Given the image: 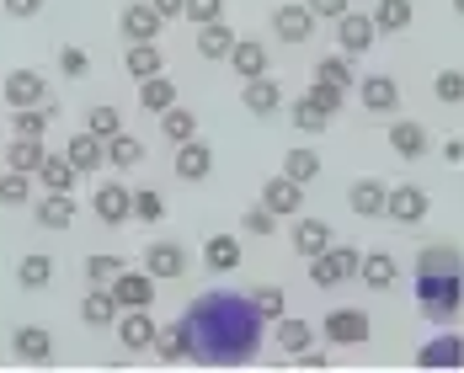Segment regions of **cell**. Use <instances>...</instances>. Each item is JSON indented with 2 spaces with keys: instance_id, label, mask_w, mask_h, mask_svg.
Instances as JSON below:
<instances>
[{
  "instance_id": "cell-1",
  "label": "cell",
  "mask_w": 464,
  "mask_h": 373,
  "mask_svg": "<svg viewBox=\"0 0 464 373\" xmlns=\"http://www.w3.org/2000/svg\"><path fill=\"white\" fill-rule=\"evenodd\" d=\"M182 326H187V341H192V358L187 363L240 368V363L256 358L267 320H262V310H256L251 293H240V288H208V293H198L187 304Z\"/></svg>"
},
{
  "instance_id": "cell-2",
  "label": "cell",
  "mask_w": 464,
  "mask_h": 373,
  "mask_svg": "<svg viewBox=\"0 0 464 373\" xmlns=\"http://www.w3.org/2000/svg\"><path fill=\"white\" fill-rule=\"evenodd\" d=\"M417 304L427 320L449 326L464 310V273H427V278H417Z\"/></svg>"
},
{
  "instance_id": "cell-3",
  "label": "cell",
  "mask_w": 464,
  "mask_h": 373,
  "mask_svg": "<svg viewBox=\"0 0 464 373\" xmlns=\"http://www.w3.org/2000/svg\"><path fill=\"white\" fill-rule=\"evenodd\" d=\"M358 262H363L358 245H347V240L336 245V240H331L321 256H310V282H315V288H342L347 278H358Z\"/></svg>"
},
{
  "instance_id": "cell-4",
  "label": "cell",
  "mask_w": 464,
  "mask_h": 373,
  "mask_svg": "<svg viewBox=\"0 0 464 373\" xmlns=\"http://www.w3.org/2000/svg\"><path fill=\"white\" fill-rule=\"evenodd\" d=\"M321 336L331 341V347H363L373 336V320L369 310H358V304H342V310H331L321 320Z\"/></svg>"
},
{
  "instance_id": "cell-5",
  "label": "cell",
  "mask_w": 464,
  "mask_h": 373,
  "mask_svg": "<svg viewBox=\"0 0 464 373\" xmlns=\"http://www.w3.org/2000/svg\"><path fill=\"white\" fill-rule=\"evenodd\" d=\"M432 214V197H427V186L417 182H401L384 192V219H395V225H421Z\"/></svg>"
},
{
  "instance_id": "cell-6",
  "label": "cell",
  "mask_w": 464,
  "mask_h": 373,
  "mask_svg": "<svg viewBox=\"0 0 464 373\" xmlns=\"http://www.w3.org/2000/svg\"><path fill=\"white\" fill-rule=\"evenodd\" d=\"M187 267H192V262H187L182 240H150V245H144V273L155 282H177Z\"/></svg>"
},
{
  "instance_id": "cell-7",
  "label": "cell",
  "mask_w": 464,
  "mask_h": 373,
  "mask_svg": "<svg viewBox=\"0 0 464 373\" xmlns=\"http://www.w3.org/2000/svg\"><path fill=\"white\" fill-rule=\"evenodd\" d=\"M118 27H123V38H129V43H160L166 16H160L150 0H129V5H123V16H118Z\"/></svg>"
},
{
  "instance_id": "cell-8",
  "label": "cell",
  "mask_w": 464,
  "mask_h": 373,
  "mask_svg": "<svg viewBox=\"0 0 464 373\" xmlns=\"http://www.w3.org/2000/svg\"><path fill=\"white\" fill-rule=\"evenodd\" d=\"M92 214L102 219V225H112V230L129 225V219H134V192H129L123 182H102L92 192Z\"/></svg>"
},
{
  "instance_id": "cell-9",
  "label": "cell",
  "mask_w": 464,
  "mask_h": 373,
  "mask_svg": "<svg viewBox=\"0 0 464 373\" xmlns=\"http://www.w3.org/2000/svg\"><path fill=\"white\" fill-rule=\"evenodd\" d=\"M373 38H379V33H373L369 11H353V5H347V11L336 16V48H342V53H353V59H358V53H369V48H373Z\"/></svg>"
},
{
  "instance_id": "cell-10",
  "label": "cell",
  "mask_w": 464,
  "mask_h": 373,
  "mask_svg": "<svg viewBox=\"0 0 464 373\" xmlns=\"http://www.w3.org/2000/svg\"><path fill=\"white\" fill-rule=\"evenodd\" d=\"M273 38L288 43V48H299V43H310V38H315V16H310V5H304V0L273 11Z\"/></svg>"
},
{
  "instance_id": "cell-11",
  "label": "cell",
  "mask_w": 464,
  "mask_h": 373,
  "mask_svg": "<svg viewBox=\"0 0 464 373\" xmlns=\"http://www.w3.org/2000/svg\"><path fill=\"white\" fill-rule=\"evenodd\" d=\"M358 101L369 107L373 118H395V112H401V86H395V75H363V81H358Z\"/></svg>"
},
{
  "instance_id": "cell-12",
  "label": "cell",
  "mask_w": 464,
  "mask_h": 373,
  "mask_svg": "<svg viewBox=\"0 0 464 373\" xmlns=\"http://www.w3.org/2000/svg\"><path fill=\"white\" fill-rule=\"evenodd\" d=\"M107 288H112V299H118L123 310H150V304H155V278H150L144 267H140V273H134V267H123Z\"/></svg>"
},
{
  "instance_id": "cell-13",
  "label": "cell",
  "mask_w": 464,
  "mask_h": 373,
  "mask_svg": "<svg viewBox=\"0 0 464 373\" xmlns=\"http://www.w3.org/2000/svg\"><path fill=\"white\" fill-rule=\"evenodd\" d=\"M44 91H48V81L38 70H11V75L0 81V96H5L11 112H16V107H44Z\"/></svg>"
},
{
  "instance_id": "cell-14",
  "label": "cell",
  "mask_w": 464,
  "mask_h": 373,
  "mask_svg": "<svg viewBox=\"0 0 464 373\" xmlns=\"http://www.w3.org/2000/svg\"><path fill=\"white\" fill-rule=\"evenodd\" d=\"M11 352L27 363V368H48L53 363V336L44 326H16L11 330Z\"/></svg>"
},
{
  "instance_id": "cell-15",
  "label": "cell",
  "mask_w": 464,
  "mask_h": 373,
  "mask_svg": "<svg viewBox=\"0 0 464 373\" xmlns=\"http://www.w3.org/2000/svg\"><path fill=\"white\" fill-rule=\"evenodd\" d=\"M262 208H273L278 219H299V208H304V182H294V177H267Z\"/></svg>"
},
{
  "instance_id": "cell-16",
  "label": "cell",
  "mask_w": 464,
  "mask_h": 373,
  "mask_svg": "<svg viewBox=\"0 0 464 373\" xmlns=\"http://www.w3.org/2000/svg\"><path fill=\"white\" fill-rule=\"evenodd\" d=\"M171 171H177L182 182H208V177H214V149L192 134L187 144H177V166H171Z\"/></svg>"
},
{
  "instance_id": "cell-17",
  "label": "cell",
  "mask_w": 464,
  "mask_h": 373,
  "mask_svg": "<svg viewBox=\"0 0 464 373\" xmlns=\"http://www.w3.org/2000/svg\"><path fill=\"white\" fill-rule=\"evenodd\" d=\"M64 160H70L81 177H96V171L107 166V144L96 139V134H86V129H81V134H70V144H64Z\"/></svg>"
},
{
  "instance_id": "cell-18",
  "label": "cell",
  "mask_w": 464,
  "mask_h": 373,
  "mask_svg": "<svg viewBox=\"0 0 464 373\" xmlns=\"http://www.w3.org/2000/svg\"><path fill=\"white\" fill-rule=\"evenodd\" d=\"M417 368H464V336H454V330L432 336L417 352Z\"/></svg>"
},
{
  "instance_id": "cell-19",
  "label": "cell",
  "mask_w": 464,
  "mask_h": 373,
  "mask_svg": "<svg viewBox=\"0 0 464 373\" xmlns=\"http://www.w3.org/2000/svg\"><path fill=\"white\" fill-rule=\"evenodd\" d=\"M240 107L251 112V118H273L283 107V86L273 75H256V81H246V91H240Z\"/></svg>"
},
{
  "instance_id": "cell-20",
  "label": "cell",
  "mask_w": 464,
  "mask_h": 373,
  "mask_svg": "<svg viewBox=\"0 0 464 373\" xmlns=\"http://www.w3.org/2000/svg\"><path fill=\"white\" fill-rule=\"evenodd\" d=\"M390 149H395L401 160H421V155L432 149V134H427L421 123H411V118H395V123H390Z\"/></svg>"
},
{
  "instance_id": "cell-21",
  "label": "cell",
  "mask_w": 464,
  "mask_h": 373,
  "mask_svg": "<svg viewBox=\"0 0 464 373\" xmlns=\"http://www.w3.org/2000/svg\"><path fill=\"white\" fill-rule=\"evenodd\" d=\"M155 320H150V310H118V341L129 347V352H144V347H155Z\"/></svg>"
},
{
  "instance_id": "cell-22",
  "label": "cell",
  "mask_w": 464,
  "mask_h": 373,
  "mask_svg": "<svg viewBox=\"0 0 464 373\" xmlns=\"http://www.w3.org/2000/svg\"><path fill=\"white\" fill-rule=\"evenodd\" d=\"M118 299H112V288H102V282H92L86 288V304H81V320L92 330H107V326H118Z\"/></svg>"
},
{
  "instance_id": "cell-23",
  "label": "cell",
  "mask_w": 464,
  "mask_h": 373,
  "mask_svg": "<svg viewBox=\"0 0 464 373\" xmlns=\"http://www.w3.org/2000/svg\"><path fill=\"white\" fill-rule=\"evenodd\" d=\"M33 219H38L44 230H70V225H75V197H70V192H44V197L33 203Z\"/></svg>"
},
{
  "instance_id": "cell-24",
  "label": "cell",
  "mask_w": 464,
  "mask_h": 373,
  "mask_svg": "<svg viewBox=\"0 0 464 373\" xmlns=\"http://www.w3.org/2000/svg\"><path fill=\"white\" fill-rule=\"evenodd\" d=\"M384 192L390 186L379 182V177H358V182L347 186V203H353L358 219H384Z\"/></svg>"
},
{
  "instance_id": "cell-25",
  "label": "cell",
  "mask_w": 464,
  "mask_h": 373,
  "mask_svg": "<svg viewBox=\"0 0 464 373\" xmlns=\"http://www.w3.org/2000/svg\"><path fill=\"white\" fill-rule=\"evenodd\" d=\"M331 240H336L331 219H299V225H294V256H299V262H310V256H321Z\"/></svg>"
},
{
  "instance_id": "cell-26",
  "label": "cell",
  "mask_w": 464,
  "mask_h": 373,
  "mask_svg": "<svg viewBox=\"0 0 464 373\" xmlns=\"http://www.w3.org/2000/svg\"><path fill=\"white\" fill-rule=\"evenodd\" d=\"M267 64H273V53L256 43V38H235L230 48V70L240 81H256V75H267Z\"/></svg>"
},
{
  "instance_id": "cell-27",
  "label": "cell",
  "mask_w": 464,
  "mask_h": 373,
  "mask_svg": "<svg viewBox=\"0 0 464 373\" xmlns=\"http://www.w3.org/2000/svg\"><path fill=\"white\" fill-rule=\"evenodd\" d=\"M240 256H246V251H240V234H208V240H203V267H208V273H235Z\"/></svg>"
},
{
  "instance_id": "cell-28",
  "label": "cell",
  "mask_w": 464,
  "mask_h": 373,
  "mask_svg": "<svg viewBox=\"0 0 464 373\" xmlns=\"http://www.w3.org/2000/svg\"><path fill=\"white\" fill-rule=\"evenodd\" d=\"M369 16H373V33L395 38V33H406V27L417 22V5H411V0H379Z\"/></svg>"
},
{
  "instance_id": "cell-29",
  "label": "cell",
  "mask_w": 464,
  "mask_h": 373,
  "mask_svg": "<svg viewBox=\"0 0 464 373\" xmlns=\"http://www.w3.org/2000/svg\"><path fill=\"white\" fill-rule=\"evenodd\" d=\"M198 53H203V59H208V64H219V59H230V48H235V33H230V22H225V16H219V22H203V27H198Z\"/></svg>"
},
{
  "instance_id": "cell-30",
  "label": "cell",
  "mask_w": 464,
  "mask_h": 373,
  "mask_svg": "<svg viewBox=\"0 0 464 373\" xmlns=\"http://www.w3.org/2000/svg\"><path fill=\"white\" fill-rule=\"evenodd\" d=\"M123 70H129L134 81L160 75V70H166V48H160V43H129V48H123Z\"/></svg>"
},
{
  "instance_id": "cell-31",
  "label": "cell",
  "mask_w": 464,
  "mask_h": 373,
  "mask_svg": "<svg viewBox=\"0 0 464 373\" xmlns=\"http://www.w3.org/2000/svg\"><path fill=\"white\" fill-rule=\"evenodd\" d=\"M160 363H187L192 358V341H187V326L182 320H171V326H160L155 330V347H150Z\"/></svg>"
},
{
  "instance_id": "cell-32",
  "label": "cell",
  "mask_w": 464,
  "mask_h": 373,
  "mask_svg": "<svg viewBox=\"0 0 464 373\" xmlns=\"http://www.w3.org/2000/svg\"><path fill=\"white\" fill-rule=\"evenodd\" d=\"M33 182H44V192H75L81 182V171L64 160V155H44V166L33 171Z\"/></svg>"
},
{
  "instance_id": "cell-33",
  "label": "cell",
  "mask_w": 464,
  "mask_h": 373,
  "mask_svg": "<svg viewBox=\"0 0 464 373\" xmlns=\"http://www.w3.org/2000/svg\"><path fill=\"white\" fill-rule=\"evenodd\" d=\"M273 341L294 358V352L315 347V326H310V320H294V315H278V320H273Z\"/></svg>"
},
{
  "instance_id": "cell-34",
  "label": "cell",
  "mask_w": 464,
  "mask_h": 373,
  "mask_svg": "<svg viewBox=\"0 0 464 373\" xmlns=\"http://www.w3.org/2000/svg\"><path fill=\"white\" fill-rule=\"evenodd\" d=\"M16 282H22L27 293H44L48 282H53V256H44V251L22 256V262H16Z\"/></svg>"
},
{
  "instance_id": "cell-35",
  "label": "cell",
  "mask_w": 464,
  "mask_h": 373,
  "mask_svg": "<svg viewBox=\"0 0 464 373\" xmlns=\"http://www.w3.org/2000/svg\"><path fill=\"white\" fill-rule=\"evenodd\" d=\"M160 134H166L171 144H187L192 134H198V112H192V107H182V101H171V107L160 112Z\"/></svg>"
},
{
  "instance_id": "cell-36",
  "label": "cell",
  "mask_w": 464,
  "mask_h": 373,
  "mask_svg": "<svg viewBox=\"0 0 464 373\" xmlns=\"http://www.w3.org/2000/svg\"><path fill=\"white\" fill-rule=\"evenodd\" d=\"M315 81H331V86H342V91H353V86H358V70H353V53H325V59H315Z\"/></svg>"
},
{
  "instance_id": "cell-37",
  "label": "cell",
  "mask_w": 464,
  "mask_h": 373,
  "mask_svg": "<svg viewBox=\"0 0 464 373\" xmlns=\"http://www.w3.org/2000/svg\"><path fill=\"white\" fill-rule=\"evenodd\" d=\"M48 123H53V101H44V107H16L11 112V134H22V139H44Z\"/></svg>"
},
{
  "instance_id": "cell-38",
  "label": "cell",
  "mask_w": 464,
  "mask_h": 373,
  "mask_svg": "<svg viewBox=\"0 0 464 373\" xmlns=\"http://www.w3.org/2000/svg\"><path fill=\"white\" fill-rule=\"evenodd\" d=\"M358 278L369 282L373 293H384V288L395 282V256H390V251H369V256L358 262Z\"/></svg>"
},
{
  "instance_id": "cell-39",
  "label": "cell",
  "mask_w": 464,
  "mask_h": 373,
  "mask_svg": "<svg viewBox=\"0 0 464 373\" xmlns=\"http://www.w3.org/2000/svg\"><path fill=\"white\" fill-rule=\"evenodd\" d=\"M44 155H48L44 139H22V134H16V139L5 144V166H11V171H27V177L44 166Z\"/></svg>"
},
{
  "instance_id": "cell-40",
  "label": "cell",
  "mask_w": 464,
  "mask_h": 373,
  "mask_svg": "<svg viewBox=\"0 0 464 373\" xmlns=\"http://www.w3.org/2000/svg\"><path fill=\"white\" fill-rule=\"evenodd\" d=\"M144 160V144L134 139V134H129V129H123V134H112V139H107V166H112V171H134V166H140Z\"/></svg>"
},
{
  "instance_id": "cell-41",
  "label": "cell",
  "mask_w": 464,
  "mask_h": 373,
  "mask_svg": "<svg viewBox=\"0 0 464 373\" xmlns=\"http://www.w3.org/2000/svg\"><path fill=\"white\" fill-rule=\"evenodd\" d=\"M171 101H177V86L166 81V70H160V75H150V81H140V107H144V112H155V118H160Z\"/></svg>"
},
{
  "instance_id": "cell-42",
  "label": "cell",
  "mask_w": 464,
  "mask_h": 373,
  "mask_svg": "<svg viewBox=\"0 0 464 373\" xmlns=\"http://www.w3.org/2000/svg\"><path fill=\"white\" fill-rule=\"evenodd\" d=\"M283 177H294V182H315V177H321V155H315L310 144H294V149L283 155Z\"/></svg>"
},
{
  "instance_id": "cell-43",
  "label": "cell",
  "mask_w": 464,
  "mask_h": 373,
  "mask_svg": "<svg viewBox=\"0 0 464 373\" xmlns=\"http://www.w3.org/2000/svg\"><path fill=\"white\" fill-rule=\"evenodd\" d=\"M86 134H96V139L107 144L112 134H123V112H118L112 101H96V107H86Z\"/></svg>"
},
{
  "instance_id": "cell-44",
  "label": "cell",
  "mask_w": 464,
  "mask_h": 373,
  "mask_svg": "<svg viewBox=\"0 0 464 373\" xmlns=\"http://www.w3.org/2000/svg\"><path fill=\"white\" fill-rule=\"evenodd\" d=\"M0 208H33V177L27 171H11L0 177Z\"/></svg>"
},
{
  "instance_id": "cell-45",
  "label": "cell",
  "mask_w": 464,
  "mask_h": 373,
  "mask_svg": "<svg viewBox=\"0 0 464 373\" xmlns=\"http://www.w3.org/2000/svg\"><path fill=\"white\" fill-rule=\"evenodd\" d=\"M288 123H294L299 134H321V129H325V123H331V118H325V112H321V107H315V101H304V96H299V101L288 107Z\"/></svg>"
},
{
  "instance_id": "cell-46",
  "label": "cell",
  "mask_w": 464,
  "mask_h": 373,
  "mask_svg": "<svg viewBox=\"0 0 464 373\" xmlns=\"http://www.w3.org/2000/svg\"><path fill=\"white\" fill-rule=\"evenodd\" d=\"M251 299H256L262 320H278V315H288V293H283L278 282H262V288H251Z\"/></svg>"
},
{
  "instance_id": "cell-47",
  "label": "cell",
  "mask_w": 464,
  "mask_h": 373,
  "mask_svg": "<svg viewBox=\"0 0 464 373\" xmlns=\"http://www.w3.org/2000/svg\"><path fill=\"white\" fill-rule=\"evenodd\" d=\"M123 267H129V262H123V256H112V251H96V256H86V278L102 282V288H107V282L118 278Z\"/></svg>"
},
{
  "instance_id": "cell-48",
  "label": "cell",
  "mask_w": 464,
  "mask_h": 373,
  "mask_svg": "<svg viewBox=\"0 0 464 373\" xmlns=\"http://www.w3.org/2000/svg\"><path fill=\"white\" fill-rule=\"evenodd\" d=\"M299 96H304V101H315L325 118H336V112H342V101H347V91H342V86H331V81H315L310 91H299Z\"/></svg>"
},
{
  "instance_id": "cell-49",
  "label": "cell",
  "mask_w": 464,
  "mask_h": 373,
  "mask_svg": "<svg viewBox=\"0 0 464 373\" xmlns=\"http://www.w3.org/2000/svg\"><path fill=\"white\" fill-rule=\"evenodd\" d=\"M432 96H438L443 107H459V101H464V70H438V81H432Z\"/></svg>"
},
{
  "instance_id": "cell-50",
  "label": "cell",
  "mask_w": 464,
  "mask_h": 373,
  "mask_svg": "<svg viewBox=\"0 0 464 373\" xmlns=\"http://www.w3.org/2000/svg\"><path fill=\"white\" fill-rule=\"evenodd\" d=\"M59 75L64 81H86L92 75V53L86 48H59Z\"/></svg>"
},
{
  "instance_id": "cell-51",
  "label": "cell",
  "mask_w": 464,
  "mask_h": 373,
  "mask_svg": "<svg viewBox=\"0 0 464 373\" xmlns=\"http://www.w3.org/2000/svg\"><path fill=\"white\" fill-rule=\"evenodd\" d=\"M134 219H140V225L166 219V197H160V192H150V186H140V192H134Z\"/></svg>"
},
{
  "instance_id": "cell-52",
  "label": "cell",
  "mask_w": 464,
  "mask_h": 373,
  "mask_svg": "<svg viewBox=\"0 0 464 373\" xmlns=\"http://www.w3.org/2000/svg\"><path fill=\"white\" fill-rule=\"evenodd\" d=\"M240 230H246V234H256V240H267V234L278 230V214H273V208H251V214L240 219Z\"/></svg>"
},
{
  "instance_id": "cell-53",
  "label": "cell",
  "mask_w": 464,
  "mask_h": 373,
  "mask_svg": "<svg viewBox=\"0 0 464 373\" xmlns=\"http://www.w3.org/2000/svg\"><path fill=\"white\" fill-rule=\"evenodd\" d=\"M182 16L187 22H198V27H203V22H219V16H225V0H187Z\"/></svg>"
},
{
  "instance_id": "cell-54",
  "label": "cell",
  "mask_w": 464,
  "mask_h": 373,
  "mask_svg": "<svg viewBox=\"0 0 464 373\" xmlns=\"http://www.w3.org/2000/svg\"><path fill=\"white\" fill-rule=\"evenodd\" d=\"M304 5H310V16H315V22H336L353 0H304Z\"/></svg>"
},
{
  "instance_id": "cell-55",
  "label": "cell",
  "mask_w": 464,
  "mask_h": 373,
  "mask_svg": "<svg viewBox=\"0 0 464 373\" xmlns=\"http://www.w3.org/2000/svg\"><path fill=\"white\" fill-rule=\"evenodd\" d=\"M38 11H44V0H5V16H16V22H27Z\"/></svg>"
},
{
  "instance_id": "cell-56",
  "label": "cell",
  "mask_w": 464,
  "mask_h": 373,
  "mask_svg": "<svg viewBox=\"0 0 464 373\" xmlns=\"http://www.w3.org/2000/svg\"><path fill=\"white\" fill-rule=\"evenodd\" d=\"M294 363H299V368H325L331 358H325V352H315V347H304V352H294Z\"/></svg>"
},
{
  "instance_id": "cell-57",
  "label": "cell",
  "mask_w": 464,
  "mask_h": 373,
  "mask_svg": "<svg viewBox=\"0 0 464 373\" xmlns=\"http://www.w3.org/2000/svg\"><path fill=\"white\" fill-rule=\"evenodd\" d=\"M150 5H155V11H160L166 22H177V16H182V5H187V0H150Z\"/></svg>"
},
{
  "instance_id": "cell-58",
  "label": "cell",
  "mask_w": 464,
  "mask_h": 373,
  "mask_svg": "<svg viewBox=\"0 0 464 373\" xmlns=\"http://www.w3.org/2000/svg\"><path fill=\"white\" fill-rule=\"evenodd\" d=\"M443 160H449V166H459V160H464V139H449V144H443Z\"/></svg>"
},
{
  "instance_id": "cell-59",
  "label": "cell",
  "mask_w": 464,
  "mask_h": 373,
  "mask_svg": "<svg viewBox=\"0 0 464 373\" xmlns=\"http://www.w3.org/2000/svg\"><path fill=\"white\" fill-rule=\"evenodd\" d=\"M454 11H459V16H464V0H454Z\"/></svg>"
}]
</instances>
